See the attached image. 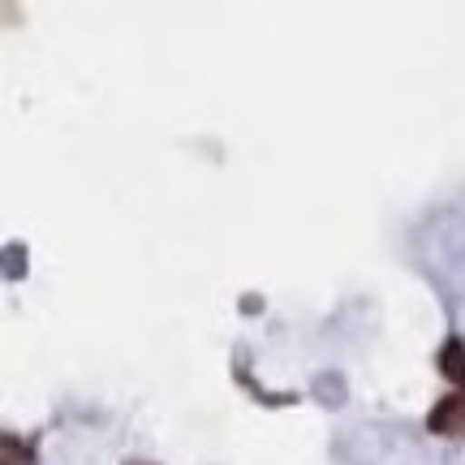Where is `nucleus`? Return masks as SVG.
Wrapping results in <instances>:
<instances>
[]
</instances>
